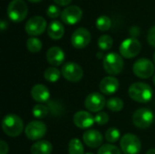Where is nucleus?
Segmentation results:
<instances>
[{
	"label": "nucleus",
	"mask_w": 155,
	"mask_h": 154,
	"mask_svg": "<svg viewBox=\"0 0 155 154\" xmlns=\"http://www.w3.org/2000/svg\"><path fill=\"white\" fill-rule=\"evenodd\" d=\"M128 94L131 99L140 103H146L150 102L153 95L152 87L145 83H134L128 90Z\"/></svg>",
	"instance_id": "nucleus-1"
},
{
	"label": "nucleus",
	"mask_w": 155,
	"mask_h": 154,
	"mask_svg": "<svg viewBox=\"0 0 155 154\" xmlns=\"http://www.w3.org/2000/svg\"><path fill=\"white\" fill-rule=\"evenodd\" d=\"M2 129L10 137L19 136L24 130L23 120L15 114H7L2 120Z\"/></svg>",
	"instance_id": "nucleus-2"
},
{
	"label": "nucleus",
	"mask_w": 155,
	"mask_h": 154,
	"mask_svg": "<svg viewBox=\"0 0 155 154\" xmlns=\"http://www.w3.org/2000/svg\"><path fill=\"white\" fill-rule=\"evenodd\" d=\"M103 64L107 74L111 75H117L122 73L124 63L122 55L116 53H109L104 56Z\"/></svg>",
	"instance_id": "nucleus-3"
},
{
	"label": "nucleus",
	"mask_w": 155,
	"mask_h": 154,
	"mask_svg": "<svg viewBox=\"0 0 155 154\" xmlns=\"http://www.w3.org/2000/svg\"><path fill=\"white\" fill-rule=\"evenodd\" d=\"M28 13L27 5L24 0H13L7 6V15L15 23L22 22Z\"/></svg>",
	"instance_id": "nucleus-4"
},
{
	"label": "nucleus",
	"mask_w": 155,
	"mask_h": 154,
	"mask_svg": "<svg viewBox=\"0 0 155 154\" xmlns=\"http://www.w3.org/2000/svg\"><path fill=\"white\" fill-rule=\"evenodd\" d=\"M134 74L142 79H148L154 75V64L147 58H140L133 65Z\"/></svg>",
	"instance_id": "nucleus-5"
},
{
	"label": "nucleus",
	"mask_w": 155,
	"mask_h": 154,
	"mask_svg": "<svg viewBox=\"0 0 155 154\" xmlns=\"http://www.w3.org/2000/svg\"><path fill=\"white\" fill-rule=\"evenodd\" d=\"M120 146L124 154H138L142 149L140 139L132 133H126L122 137Z\"/></svg>",
	"instance_id": "nucleus-6"
},
{
	"label": "nucleus",
	"mask_w": 155,
	"mask_h": 154,
	"mask_svg": "<svg viewBox=\"0 0 155 154\" xmlns=\"http://www.w3.org/2000/svg\"><path fill=\"white\" fill-rule=\"evenodd\" d=\"M141 49H142L141 43L136 38L130 37L122 42L119 51L123 57L131 59L137 56L140 54Z\"/></svg>",
	"instance_id": "nucleus-7"
},
{
	"label": "nucleus",
	"mask_w": 155,
	"mask_h": 154,
	"mask_svg": "<svg viewBox=\"0 0 155 154\" xmlns=\"http://www.w3.org/2000/svg\"><path fill=\"white\" fill-rule=\"evenodd\" d=\"M153 113L148 108H140L133 115L134 124L140 129L149 128L153 123Z\"/></svg>",
	"instance_id": "nucleus-8"
},
{
	"label": "nucleus",
	"mask_w": 155,
	"mask_h": 154,
	"mask_svg": "<svg viewBox=\"0 0 155 154\" xmlns=\"http://www.w3.org/2000/svg\"><path fill=\"white\" fill-rule=\"evenodd\" d=\"M62 75L69 82L77 83L79 82L84 75V71L82 67L74 62H68L63 65L61 70Z\"/></svg>",
	"instance_id": "nucleus-9"
},
{
	"label": "nucleus",
	"mask_w": 155,
	"mask_h": 154,
	"mask_svg": "<svg viewBox=\"0 0 155 154\" xmlns=\"http://www.w3.org/2000/svg\"><path fill=\"white\" fill-rule=\"evenodd\" d=\"M47 128L45 124L40 121H33L29 123L25 130V136L31 141H40L45 133Z\"/></svg>",
	"instance_id": "nucleus-10"
},
{
	"label": "nucleus",
	"mask_w": 155,
	"mask_h": 154,
	"mask_svg": "<svg viewBox=\"0 0 155 154\" xmlns=\"http://www.w3.org/2000/svg\"><path fill=\"white\" fill-rule=\"evenodd\" d=\"M25 32L32 36L42 34L46 28V21L40 15H35L27 20L25 24Z\"/></svg>",
	"instance_id": "nucleus-11"
},
{
	"label": "nucleus",
	"mask_w": 155,
	"mask_h": 154,
	"mask_svg": "<svg viewBox=\"0 0 155 154\" xmlns=\"http://www.w3.org/2000/svg\"><path fill=\"white\" fill-rule=\"evenodd\" d=\"M106 105V100L104 95L99 93H92L88 94L84 100L85 108L93 113L101 112Z\"/></svg>",
	"instance_id": "nucleus-12"
},
{
	"label": "nucleus",
	"mask_w": 155,
	"mask_h": 154,
	"mask_svg": "<svg viewBox=\"0 0 155 154\" xmlns=\"http://www.w3.org/2000/svg\"><path fill=\"white\" fill-rule=\"evenodd\" d=\"M91 41V34L90 32L84 28H77L71 36V43L73 46L76 49H84L85 48Z\"/></svg>",
	"instance_id": "nucleus-13"
},
{
	"label": "nucleus",
	"mask_w": 155,
	"mask_h": 154,
	"mask_svg": "<svg viewBox=\"0 0 155 154\" xmlns=\"http://www.w3.org/2000/svg\"><path fill=\"white\" fill-rule=\"evenodd\" d=\"M83 16V10L77 5H68L61 14L62 21L67 25L77 24Z\"/></svg>",
	"instance_id": "nucleus-14"
},
{
	"label": "nucleus",
	"mask_w": 155,
	"mask_h": 154,
	"mask_svg": "<svg viewBox=\"0 0 155 154\" xmlns=\"http://www.w3.org/2000/svg\"><path fill=\"white\" fill-rule=\"evenodd\" d=\"M74 125L80 129H88L94 123V117L86 111H79L73 117Z\"/></svg>",
	"instance_id": "nucleus-15"
},
{
	"label": "nucleus",
	"mask_w": 155,
	"mask_h": 154,
	"mask_svg": "<svg viewBox=\"0 0 155 154\" xmlns=\"http://www.w3.org/2000/svg\"><path fill=\"white\" fill-rule=\"evenodd\" d=\"M120 84L117 78L114 76H106L104 77L99 84L100 91L102 93L106 95H112L115 93L119 89Z\"/></svg>",
	"instance_id": "nucleus-16"
},
{
	"label": "nucleus",
	"mask_w": 155,
	"mask_h": 154,
	"mask_svg": "<svg viewBox=\"0 0 155 154\" xmlns=\"http://www.w3.org/2000/svg\"><path fill=\"white\" fill-rule=\"evenodd\" d=\"M65 58L64 52L62 48L58 46H53L49 48L46 52V59L47 62L53 66H59L61 65Z\"/></svg>",
	"instance_id": "nucleus-17"
},
{
	"label": "nucleus",
	"mask_w": 155,
	"mask_h": 154,
	"mask_svg": "<svg viewBox=\"0 0 155 154\" xmlns=\"http://www.w3.org/2000/svg\"><path fill=\"white\" fill-rule=\"evenodd\" d=\"M84 143L90 148H97L102 145L103 135L97 130H88L83 135Z\"/></svg>",
	"instance_id": "nucleus-18"
},
{
	"label": "nucleus",
	"mask_w": 155,
	"mask_h": 154,
	"mask_svg": "<svg viewBox=\"0 0 155 154\" xmlns=\"http://www.w3.org/2000/svg\"><path fill=\"white\" fill-rule=\"evenodd\" d=\"M32 98L38 103H45L50 98V92L44 84H35L31 89Z\"/></svg>",
	"instance_id": "nucleus-19"
},
{
	"label": "nucleus",
	"mask_w": 155,
	"mask_h": 154,
	"mask_svg": "<svg viewBox=\"0 0 155 154\" xmlns=\"http://www.w3.org/2000/svg\"><path fill=\"white\" fill-rule=\"evenodd\" d=\"M47 33L50 38L54 40H59L64 36V27L61 22L54 20L49 24L47 27Z\"/></svg>",
	"instance_id": "nucleus-20"
},
{
	"label": "nucleus",
	"mask_w": 155,
	"mask_h": 154,
	"mask_svg": "<svg viewBox=\"0 0 155 154\" xmlns=\"http://www.w3.org/2000/svg\"><path fill=\"white\" fill-rule=\"evenodd\" d=\"M52 152H53L52 143L45 140L37 141L31 146L32 154H51Z\"/></svg>",
	"instance_id": "nucleus-21"
},
{
	"label": "nucleus",
	"mask_w": 155,
	"mask_h": 154,
	"mask_svg": "<svg viewBox=\"0 0 155 154\" xmlns=\"http://www.w3.org/2000/svg\"><path fill=\"white\" fill-rule=\"evenodd\" d=\"M61 74H62V73L59 71L58 68H56L54 66H52V67H48L45 71L44 77L49 83H56L60 79Z\"/></svg>",
	"instance_id": "nucleus-22"
},
{
	"label": "nucleus",
	"mask_w": 155,
	"mask_h": 154,
	"mask_svg": "<svg viewBox=\"0 0 155 154\" xmlns=\"http://www.w3.org/2000/svg\"><path fill=\"white\" fill-rule=\"evenodd\" d=\"M68 152L69 154H85L83 143H81V141L79 139L74 138L69 142Z\"/></svg>",
	"instance_id": "nucleus-23"
},
{
	"label": "nucleus",
	"mask_w": 155,
	"mask_h": 154,
	"mask_svg": "<svg viewBox=\"0 0 155 154\" xmlns=\"http://www.w3.org/2000/svg\"><path fill=\"white\" fill-rule=\"evenodd\" d=\"M43 46L42 42L36 37H30L26 41V48L29 52L35 54L41 51Z\"/></svg>",
	"instance_id": "nucleus-24"
},
{
	"label": "nucleus",
	"mask_w": 155,
	"mask_h": 154,
	"mask_svg": "<svg viewBox=\"0 0 155 154\" xmlns=\"http://www.w3.org/2000/svg\"><path fill=\"white\" fill-rule=\"evenodd\" d=\"M106 106L112 112H121L124 104L122 99L118 97H113L106 102Z\"/></svg>",
	"instance_id": "nucleus-25"
},
{
	"label": "nucleus",
	"mask_w": 155,
	"mask_h": 154,
	"mask_svg": "<svg viewBox=\"0 0 155 154\" xmlns=\"http://www.w3.org/2000/svg\"><path fill=\"white\" fill-rule=\"evenodd\" d=\"M95 25H96V27L100 31L105 32V31H108L111 28V26H112V21H111V19L108 16H106V15H101V16H99L96 19Z\"/></svg>",
	"instance_id": "nucleus-26"
},
{
	"label": "nucleus",
	"mask_w": 155,
	"mask_h": 154,
	"mask_svg": "<svg viewBox=\"0 0 155 154\" xmlns=\"http://www.w3.org/2000/svg\"><path fill=\"white\" fill-rule=\"evenodd\" d=\"M48 113H49V108L46 105H44L42 103L35 104L32 110V113H33L34 117H35L37 119L45 118L48 115Z\"/></svg>",
	"instance_id": "nucleus-27"
},
{
	"label": "nucleus",
	"mask_w": 155,
	"mask_h": 154,
	"mask_svg": "<svg viewBox=\"0 0 155 154\" xmlns=\"http://www.w3.org/2000/svg\"><path fill=\"white\" fill-rule=\"evenodd\" d=\"M114 44L113 38L108 34L101 35L98 39V46L102 51H107L112 48Z\"/></svg>",
	"instance_id": "nucleus-28"
},
{
	"label": "nucleus",
	"mask_w": 155,
	"mask_h": 154,
	"mask_svg": "<svg viewBox=\"0 0 155 154\" xmlns=\"http://www.w3.org/2000/svg\"><path fill=\"white\" fill-rule=\"evenodd\" d=\"M121 137V133H120V131L116 128H109L107 131H106V133H105V139L108 143H116Z\"/></svg>",
	"instance_id": "nucleus-29"
},
{
	"label": "nucleus",
	"mask_w": 155,
	"mask_h": 154,
	"mask_svg": "<svg viewBox=\"0 0 155 154\" xmlns=\"http://www.w3.org/2000/svg\"><path fill=\"white\" fill-rule=\"evenodd\" d=\"M97 154H121V151L115 145L104 144L99 148Z\"/></svg>",
	"instance_id": "nucleus-30"
},
{
	"label": "nucleus",
	"mask_w": 155,
	"mask_h": 154,
	"mask_svg": "<svg viewBox=\"0 0 155 154\" xmlns=\"http://www.w3.org/2000/svg\"><path fill=\"white\" fill-rule=\"evenodd\" d=\"M94 121L98 125H105L109 122V116L104 112H99L94 116Z\"/></svg>",
	"instance_id": "nucleus-31"
},
{
	"label": "nucleus",
	"mask_w": 155,
	"mask_h": 154,
	"mask_svg": "<svg viewBox=\"0 0 155 154\" xmlns=\"http://www.w3.org/2000/svg\"><path fill=\"white\" fill-rule=\"evenodd\" d=\"M46 14L47 15L50 17V18H56L60 15L61 11H60V8L57 6V5H51L48 6L47 10H46Z\"/></svg>",
	"instance_id": "nucleus-32"
},
{
	"label": "nucleus",
	"mask_w": 155,
	"mask_h": 154,
	"mask_svg": "<svg viewBox=\"0 0 155 154\" xmlns=\"http://www.w3.org/2000/svg\"><path fill=\"white\" fill-rule=\"evenodd\" d=\"M147 41L149 44L155 48V25L151 27L147 34Z\"/></svg>",
	"instance_id": "nucleus-33"
},
{
	"label": "nucleus",
	"mask_w": 155,
	"mask_h": 154,
	"mask_svg": "<svg viewBox=\"0 0 155 154\" xmlns=\"http://www.w3.org/2000/svg\"><path fill=\"white\" fill-rule=\"evenodd\" d=\"M0 154H8V145L5 142H0Z\"/></svg>",
	"instance_id": "nucleus-34"
},
{
	"label": "nucleus",
	"mask_w": 155,
	"mask_h": 154,
	"mask_svg": "<svg viewBox=\"0 0 155 154\" xmlns=\"http://www.w3.org/2000/svg\"><path fill=\"white\" fill-rule=\"evenodd\" d=\"M130 34L132 35L133 38H135L136 36H138L140 34V28L138 26H133L131 29H130Z\"/></svg>",
	"instance_id": "nucleus-35"
},
{
	"label": "nucleus",
	"mask_w": 155,
	"mask_h": 154,
	"mask_svg": "<svg viewBox=\"0 0 155 154\" xmlns=\"http://www.w3.org/2000/svg\"><path fill=\"white\" fill-rule=\"evenodd\" d=\"M54 1L55 4L61 6H68V5H70L73 0H54Z\"/></svg>",
	"instance_id": "nucleus-36"
},
{
	"label": "nucleus",
	"mask_w": 155,
	"mask_h": 154,
	"mask_svg": "<svg viewBox=\"0 0 155 154\" xmlns=\"http://www.w3.org/2000/svg\"><path fill=\"white\" fill-rule=\"evenodd\" d=\"M8 26V23L5 20V19H2L1 20V23H0V27H1V30L4 31L5 28H7Z\"/></svg>",
	"instance_id": "nucleus-37"
},
{
	"label": "nucleus",
	"mask_w": 155,
	"mask_h": 154,
	"mask_svg": "<svg viewBox=\"0 0 155 154\" xmlns=\"http://www.w3.org/2000/svg\"><path fill=\"white\" fill-rule=\"evenodd\" d=\"M146 154H155V149L154 148H152V149L148 150Z\"/></svg>",
	"instance_id": "nucleus-38"
},
{
	"label": "nucleus",
	"mask_w": 155,
	"mask_h": 154,
	"mask_svg": "<svg viewBox=\"0 0 155 154\" xmlns=\"http://www.w3.org/2000/svg\"><path fill=\"white\" fill-rule=\"evenodd\" d=\"M97 57H98L99 59H102V58L104 57L103 53H102V52H98V53H97Z\"/></svg>",
	"instance_id": "nucleus-39"
},
{
	"label": "nucleus",
	"mask_w": 155,
	"mask_h": 154,
	"mask_svg": "<svg viewBox=\"0 0 155 154\" xmlns=\"http://www.w3.org/2000/svg\"><path fill=\"white\" fill-rule=\"evenodd\" d=\"M29 2H32V3H36V2H40L42 0H28Z\"/></svg>",
	"instance_id": "nucleus-40"
},
{
	"label": "nucleus",
	"mask_w": 155,
	"mask_h": 154,
	"mask_svg": "<svg viewBox=\"0 0 155 154\" xmlns=\"http://www.w3.org/2000/svg\"><path fill=\"white\" fill-rule=\"evenodd\" d=\"M153 63H154V64H155V53L153 54Z\"/></svg>",
	"instance_id": "nucleus-41"
},
{
	"label": "nucleus",
	"mask_w": 155,
	"mask_h": 154,
	"mask_svg": "<svg viewBox=\"0 0 155 154\" xmlns=\"http://www.w3.org/2000/svg\"><path fill=\"white\" fill-rule=\"evenodd\" d=\"M153 84H154V85H155V74H154V75H153Z\"/></svg>",
	"instance_id": "nucleus-42"
},
{
	"label": "nucleus",
	"mask_w": 155,
	"mask_h": 154,
	"mask_svg": "<svg viewBox=\"0 0 155 154\" xmlns=\"http://www.w3.org/2000/svg\"><path fill=\"white\" fill-rule=\"evenodd\" d=\"M85 154H93L92 152H87V153H85Z\"/></svg>",
	"instance_id": "nucleus-43"
}]
</instances>
